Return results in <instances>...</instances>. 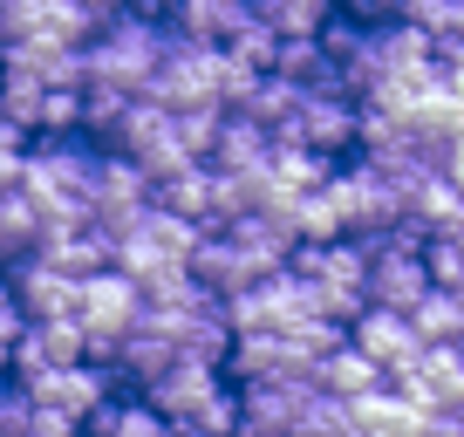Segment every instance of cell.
Returning a JSON list of instances; mask_svg holds the SVG:
<instances>
[{"label": "cell", "instance_id": "obj_1", "mask_svg": "<svg viewBox=\"0 0 464 437\" xmlns=\"http://www.w3.org/2000/svg\"><path fill=\"white\" fill-rule=\"evenodd\" d=\"M158 55H164V28L150 15H110L96 28V42L82 48L89 62V83H116V89H130V96H144L150 75H158Z\"/></svg>", "mask_w": 464, "mask_h": 437}, {"label": "cell", "instance_id": "obj_2", "mask_svg": "<svg viewBox=\"0 0 464 437\" xmlns=\"http://www.w3.org/2000/svg\"><path fill=\"white\" fill-rule=\"evenodd\" d=\"M294 274L314 287V301H321V321H355L369 307V253H362V239H328V247H294Z\"/></svg>", "mask_w": 464, "mask_h": 437}, {"label": "cell", "instance_id": "obj_3", "mask_svg": "<svg viewBox=\"0 0 464 437\" xmlns=\"http://www.w3.org/2000/svg\"><path fill=\"white\" fill-rule=\"evenodd\" d=\"M75 321H82V349L96 369L116 363V349H123V335H130L137 321H144V294H137L130 274H89L82 280V301H75Z\"/></svg>", "mask_w": 464, "mask_h": 437}, {"label": "cell", "instance_id": "obj_4", "mask_svg": "<svg viewBox=\"0 0 464 437\" xmlns=\"http://www.w3.org/2000/svg\"><path fill=\"white\" fill-rule=\"evenodd\" d=\"M96 164H102V151L82 144V137H42V144H28V178H21V191L34 199V212H42V205H89Z\"/></svg>", "mask_w": 464, "mask_h": 437}, {"label": "cell", "instance_id": "obj_5", "mask_svg": "<svg viewBox=\"0 0 464 437\" xmlns=\"http://www.w3.org/2000/svg\"><path fill=\"white\" fill-rule=\"evenodd\" d=\"M150 102H164V110H226L218 102V48L191 42V34H164V55H158V75H150L144 89Z\"/></svg>", "mask_w": 464, "mask_h": 437}, {"label": "cell", "instance_id": "obj_6", "mask_svg": "<svg viewBox=\"0 0 464 437\" xmlns=\"http://www.w3.org/2000/svg\"><path fill=\"white\" fill-rule=\"evenodd\" d=\"M158 205V185H150L144 164H130L123 151H110V158L96 164V191H89V226H102L110 239L137 233V218Z\"/></svg>", "mask_w": 464, "mask_h": 437}, {"label": "cell", "instance_id": "obj_7", "mask_svg": "<svg viewBox=\"0 0 464 437\" xmlns=\"http://www.w3.org/2000/svg\"><path fill=\"white\" fill-rule=\"evenodd\" d=\"M328 191H334V205H342L348 239H376V233H396V226H403V191H396L390 178H376L369 164L334 171Z\"/></svg>", "mask_w": 464, "mask_h": 437}, {"label": "cell", "instance_id": "obj_8", "mask_svg": "<svg viewBox=\"0 0 464 437\" xmlns=\"http://www.w3.org/2000/svg\"><path fill=\"white\" fill-rule=\"evenodd\" d=\"M390 390L403 396L417 417H430V410H458L464 403V342H450V349H423L403 376H390Z\"/></svg>", "mask_w": 464, "mask_h": 437}, {"label": "cell", "instance_id": "obj_9", "mask_svg": "<svg viewBox=\"0 0 464 437\" xmlns=\"http://www.w3.org/2000/svg\"><path fill=\"white\" fill-rule=\"evenodd\" d=\"M21 390L34 396V410H55V417H69V423H89L102 403H110V369H96V363L42 369V376H28Z\"/></svg>", "mask_w": 464, "mask_h": 437}, {"label": "cell", "instance_id": "obj_10", "mask_svg": "<svg viewBox=\"0 0 464 437\" xmlns=\"http://www.w3.org/2000/svg\"><path fill=\"white\" fill-rule=\"evenodd\" d=\"M226 369H232L239 390H274V383H307L314 376V363H307L287 335H232Z\"/></svg>", "mask_w": 464, "mask_h": 437}, {"label": "cell", "instance_id": "obj_11", "mask_svg": "<svg viewBox=\"0 0 464 437\" xmlns=\"http://www.w3.org/2000/svg\"><path fill=\"white\" fill-rule=\"evenodd\" d=\"M0 75H21V83H42V89H82L89 62L82 48L55 42V34H28V42H0Z\"/></svg>", "mask_w": 464, "mask_h": 437}, {"label": "cell", "instance_id": "obj_12", "mask_svg": "<svg viewBox=\"0 0 464 437\" xmlns=\"http://www.w3.org/2000/svg\"><path fill=\"white\" fill-rule=\"evenodd\" d=\"M355 131H362L355 96H342V89H307L301 117H294V131L280 137V144H307V151H321V158H334V151L355 144Z\"/></svg>", "mask_w": 464, "mask_h": 437}, {"label": "cell", "instance_id": "obj_13", "mask_svg": "<svg viewBox=\"0 0 464 437\" xmlns=\"http://www.w3.org/2000/svg\"><path fill=\"white\" fill-rule=\"evenodd\" d=\"M14 301L28 321H75V301H82V280L62 274L48 253H28V260H14Z\"/></svg>", "mask_w": 464, "mask_h": 437}, {"label": "cell", "instance_id": "obj_14", "mask_svg": "<svg viewBox=\"0 0 464 437\" xmlns=\"http://www.w3.org/2000/svg\"><path fill=\"white\" fill-rule=\"evenodd\" d=\"M348 342H355L382 376H403V369L423 355V335L410 328V315H390V307H362V315L348 321Z\"/></svg>", "mask_w": 464, "mask_h": 437}, {"label": "cell", "instance_id": "obj_15", "mask_svg": "<svg viewBox=\"0 0 464 437\" xmlns=\"http://www.w3.org/2000/svg\"><path fill=\"white\" fill-rule=\"evenodd\" d=\"M191 280H198L205 294H218V301H232V294H246L253 280H266V267L253 260L239 239H226V233H198V247H191Z\"/></svg>", "mask_w": 464, "mask_h": 437}, {"label": "cell", "instance_id": "obj_16", "mask_svg": "<svg viewBox=\"0 0 464 437\" xmlns=\"http://www.w3.org/2000/svg\"><path fill=\"white\" fill-rule=\"evenodd\" d=\"M69 363H89L82 321H28L14 335V383L42 376V369H69Z\"/></svg>", "mask_w": 464, "mask_h": 437}, {"label": "cell", "instance_id": "obj_17", "mask_svg": "<svg viewBox=\"0 0 464 437\" xmlns=\"http://www.w3.org/2000/svg\"><path fill=\"white\" fill-rule=\"evenodd\" d=\"M218 390H232L218 369H205V363H171V369H164V376L144 390V403L158 410L164 423H185V417H198V410L212 403Z\"/></svg>", "mask_w": 464, "mask_h": 437}, {"label": "cell", "instance_id": "obj_18", "mask_svg": "<svg viewBox=\"0 0 464 437\" xmlns=\"http://www.w3.org/2000/svg\"><path fill=\"white\" fill-rule=\"evenodd\" d=\"M307 390H321V383L307 376V383H274V390H239V431L232 437H294Z\"/></svg>", "mask_w": 464, "mask_h": 437}, {"label": "cell", "instance_id": "obj_19", "mask_svg": "<svg viewBox=\"0 0 464 437\" xmlns=\"http://www.w3.org/2000/svg\"><path fill=\"white\" fill-rule=\"evenodd\" d=\"M403 226L423 239V247H430V239H458V233H464V191L450 185L444 171L423 178V185L403 199Z\"/></svg>", "mask_w": 464, "mask_h": 437}, {"label": "cell", "instance_id": "obj_20", "mask_svg": "<svg viewBox=\"0 0 464 437\" xmlns=\"http://www.w3.org/2000/svg\"><path fill=\"white\" fill-rule=\"evenodd\" d=\"M158 205L178 212V218H191L198 233H218V171L212 164H185L178 178L158 185Z\"/></svg>", "mask_w": 464, "mask_h": 437}, {"label": "cell", "instance_id": "obj_21", "mask_svg": "<svg viewBox=\"0 0 464 437\" xmlns=\"http://www.w3.org/2000/svg\"><path fill=\"white\" fill-rule=\"evenodd\" d=\"M171 15H178V34H191L205 48H226L253 21V0H178Z\"/></svg>", "mask_w": 464, "mask_h": 437}, {"label": "cell", "instance_id": "obj_22", "mask_svg": "<svg viewBox=\"0 0 464 437\" xmlns=\"http://www.w3.org/2000/svg\"><path fill=\"white\" fill-rule=\"evenodd\" d=\"M301 102H307V89L301 83H287V75H260V89H253L246 102H239V110H232V117H246V123H260L266 137H287L294 131V117H301Z\"/></svg>", "mask_w": 464, "mask_h": 437}, {"label": "cell", "instance_id": "obj_23", "mask_svg": "<svg viewBox=\"0 0 464 437\" xmlns=\"http://www.w3.org/2000/svg\"><path fill=\"white\" fill-rule=\"evenodd\" d=\"M266 178H274L280 199H307V191H321L334 178V158H321L307 144H274L266 151Z\"/></svg>", "mask_w": 464, "mask_h": 437}, {"label": "cell", "instance_id": "obj_24", "mask_svg": "<svg viewBox=\"0 0 464 437\" xmlns=\"http://www.w3.org/2000/svg\"><path fill=\"white\" fill-rule=\"evenodd\" d=\"M171 363H178L171 335H164V328H150V321H137L130 335H123V349H116V363H110V369H123L137 390H150V383H158Z\"/></svg>", "mask_w": 464, "mask_h": 437}, {"label": "cell", "instance_id": "obj_25", "mask_svg": "<svg viewBox=\"0 0 464 437\" xmlns=\"http://www.w3.org/2000/svg\"><path fill=\"white\" fill-rule=\"evenodd\" d=\"M314 383H321V390H328V396H342V403H355V396L382 390V383H390V376H382V369L369 363V355L355 349V342H342V349H334V355H321V363H314Z\"/></svg>", "mask_w": 464, "mask_h": 437}, {"label": "cell", "instance_id": "obj_26", "mask_svg": "<svg viewBox=\"0 0 464 437\" xmlns=\"http://www.w3.org/2000/svg\"><path fill=\"white\" fill-rule=\"evenodd\" d=\"M266 151H274V137H266L260 123L226 110V131H218V144H212L205 164H212V171H266Z\"/></svg>", "mask_w": 464, "mask_h": 437}, {"label": "cell", "instance_id": "obj_27", "mask_svg": "<svg viewBox=\"0 0 464 437\" xmlns=\"http://www.w3.org/2000/svg\"><path fill=\"white\" fill-rule=\"evenodd\" d=\"M42 253V212L28 191H0V267Z\"/></svg>", "mask_w": 464, "mask_h": 437}, {"label": "cell", "instance_id": "obj_28", "mask_svg": "<svg viewBox=\"0 0 464 437\" xmlns=\"http://www.w3.org/2000/svg\"><path fill=\"white\" fill-rule=\"evenodd\" d=\"M82 437H171V423H164L144 396H130V403H123V396H110V403L82 423Z\"/></svg>", "mask_w": 464, "mask_h": 437}, {"label": "cell", "instance_id": "obj_29", "mask_svg": "<svg viewBox=\"0 0 464 437\" xmlns=\"http://www.w3.org/2000/svg\"><path fill=\"white\" fill-rule=\"evenodd\" d=\"M410 328L423 335V349H450V342H464V294H423L417 315H410Z\"/></svg>", "mask_w": 464, "mask_h": 437}, {"label": "cell", "instance_id": "obj_30", "mask_svg": "<svg viewBox=\"0 0 464 437\" xmlns=\"http://www.w3.org/2000/svg\"><path fill=\"white\" fill-rule=\"evenodd\" d=\"M253 15H260L280 42H294V34H321V28H328L334 0H253Z\"/></svg>", "mask_w": 464, "mask_h": 437}, {"label": "cell", "instance_id": "obj_31", "mask_svg": "<svg viewBox=\"0 0 464 437\" xmlns=\"http://www.w3.org/2000/svg\"><path fill=\"white\" fill-rule=\"evenodd\" d=\"M274 75H287V83H301V89H334L328 55H321V34H294V42H280Z\"/></svg>", "mask_w": 464, "mask_h": 437}, {"label": "cell", "instance_id": "obj_32", "mask_svg": "<svg viewBox=\"0 0 464 437\" xmlns=\"http://www.w3.org/2000/svg\"><path fill=\"white\" fill-rule=\"evenodd\" d=\"M130 89H116V83H82V131L89 137H116L123 131V117H130Z\"/></svg>", "mask_w": 464, "mask_h": 437}, {"label": "cell", "instance_id": "obj_33", "mask_svg": "<svg viewBox=\"0 0 464 437\" xmlns=\"http://www.w3.org/2000/svg\"><path fill=\"white\" fill-rule=\"evenodd\" d=\"M171 131H178V144H185V158L205 164V158H212V144H218V131H226V110H178Z\"/></svg>", "mask_w": 464, "mask_h": 437}, {"label": "cell", "instance_id": "obj_34", "mask_svg": "<svg viewBox=\"0 0 464 437\" xmlns=\"http://www.w3.org/2000/svg\"><path fill=\"white\" fill-rule=\"evenodd\" d=\"M75 131H82V89H42L34 137H75Z\"/></svg>", "mask_w": 464, "mask_h": 437}, {"label": "cell", "instance_id": "obj_35", "mask_svg": "<svg viewBox=\"0 0 464 437\" xmlns=\"http://www.w3.org/2000/svg\"><path fill=\"white\" fill-rule=\"evenodd\" d=\"M226 55H239V62H246V69H260V75H274V55H280V34H274V28H266V21H260V15H253V21H246V28H239V34H232V42H226Z\"/></svg>", "mask_w": 464, "mask_h": 437}, {"label": "cell", "instance_id": "obj_36", "mask_svg": "<svg viewBox=\"0 0 464 437\" xmlns=\"http://www.w3.org/2000/svg\"><path fill=\"white\" fill-rule=\"evenodd\" d=\"M253 89H260V69H246L239 55H226V48H218V102H226V110H239Z\"/></svg>", "mask_w": 464, "mask_h": 437}, {"label": "cell", "instance_id": "obj_37", "mask_svg": "<svg viewBox=\"0 0 464 437\" xmlns=\"http://www.w3.org/2000/svg\"><path fill=\"white\" fill-rule=\"evenodd\" d=\"M28 417H34V396L0 376V437H28Z\"/></svg>", "mask_w": 464, "mask_h": 437}, {"label": "cell", "instance_id": "obj_38", "mask_svg": "<svg viewBox=\"0 0 464 437\" xmlns=\"http://www.w3.org/2000/svg\"><path fill=\"white\" fill-rule=\"evenodd\" d=\"M437 69H444V89H450V96H464V42H444V48H437Z\"/></svg>", "mask_w": 464, "mask_h": 437}, {"label": "cell", "instance_id": "obj_39", "mask_svg": "<svg viewBox=\"0 0 464 437\" xmlns=\"http://www.w3.org/2000/svg\"><path fill=\"white\" fill-rule=\"evenodd\" d=\"M21 328H28V315H21V301H14V287L0 280V342H14Z\"/></svg>", "mask_w": 464, "mask_h": 437}, {"label": "cell", "instance_id": "obj_40", "mask_svg": "<svg viewBox=\"0 0 464 437\" xmlns=\"http://www.w3.org/2000/svg\"><path fill=\"white\" fill-rule=\"evenodd\" d=\"M28 437H82V423L55 417V410H34V417H28Z\"/></svg>", "mask_w": 464, "mask_h": 437}, {"label": "cell", "instance_id": "obj_41", "mask_svg": "<svg viewBox=\"0 0 464 437\" xmlns=\"http://www.w3.org/2000/svg\"><path fill=\"white\" fill-rule=\"evenodd\" d=\"M417 437H464V417L458 410H430V417L417 423Z\"/></svg>", "mask_w": 464, "mask_h": 437}, {"label": "cell", "instance_id": "obj_42", "mask_svg": "<svg viewBox=\"0 0 464 437\" xmlns=\"http://www.w3.org/2000/svg\"><path fill=\"white\" fill-rule=\"evenodd\" d=\"M28 178V151H0V191H21Z\"/></svg>", "mask_w": 464, "mask_h": 437}, {"label": "cell", "instance_id": "obj_43", "mask_svg": "<svg viewBox=\"0 0 464 437\" xmlns=\"http://www.w3.org/2000/svg\"><path fill=\"white\" fill-rule=\"evenodd\" d=\"M444 178H450V185H458V191H464V137H458V144H450V151H444Z\"/></svg>", "mask_w": 464, "mask_h": 437}, {"label": "cell", "instance_id": "obj_44", "mask_svg": "<svg viewBox=\"0 0 464 437\" xmlns=\"http://www.w3.org/2000/svg\"><path fill=\"white\" fill-rule=\"evenodd\" d=\"M82 7H89V15H96V21H110V15H130L123 0H82Z\"/></svg>", "mask_w": 464, "mask_h": 437}, {"label": "cell", "instance_id": "obj_45", "mask_svg": "<svg viewBox=\"0 0 464 437\" xmlns=\"http://www.w3.org/2000/svg\"><path fill=\"white\" fill-rule=\"evenodd\" d=\"M444 42H464V0H450V34H444ZM444 42H437V48H444Z\"/></svg>", "mask_w": 464, "mask_h": 437}, {"label": "cell", "instance_id": "obj_46", "mask_svg": "<svg viewBox=\"0 0 464 437\" xmlns=\"http://www.w3.org/2000/svg\"><path fill=\"white\" fill-rule=\"evenodd\" d=\"M7 369H14V342H0V376H7Z\"/></svg>", "mask_w": 464, "mask_h": 437}, {"label": "cell", "instance_id": "obj_47", "mask_svg": "<svg viewBox=\"0 0 464 437\" xmlns=\"http://www.w3.org/2000/svg\"><path fill=\"white\" fill-rule=\"evenodd\" d=\"M123 7H144V0H123Z\"/></svg>", "mask_w": 464, "mask_h": 437}, {"label": "cell", "instance_id": "obj_48", "mask_svg": "<svg viewBox=\"0 0 464 437\" xmlns=\"http://www.w3.org/2000/svg\"><path fill=\"white\" fill-rule=\"evenodd\" d=\"M458 417H464V403H458Z\"/></svg>", "mask_w": 464, "mask_h": 437}, {"label": "cell", "instance_id": "obj_49", "mask_svg": "<svg viewBox=\"0 0 464 437\" xmlns=\"http://www.w3.org/2000/svg\"><path fill=\"white\" fill-rule=\"evenodd\" d=\"M171 437H178V431H171Z\"/></svg>", "mask_w": 464, "mask_h": 437}]
</instances>
